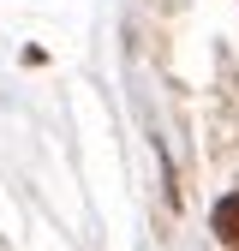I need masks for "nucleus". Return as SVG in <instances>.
<instances>
[{
  "label": "nucleus",
  "instance_id": "obj_1",
  "mask_svg": "<svg viewBox=\"0 0 239 251\" xmlns=\"http://www.w3.org/2000/svg\"><path fill=\"white\" fill-rule=\"evenodd\" d=\"M215 233H221L227 251H239V192H227V198L215 203Z\"/></svg>",
  "mask_w": 239,
  "mask_h": 251
}]
</instances>
